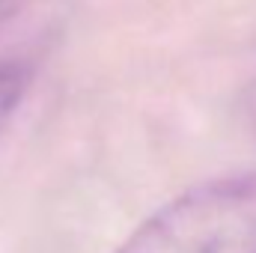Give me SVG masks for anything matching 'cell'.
<instances>
[{
	"label": "cell",
	"mask_w": 256,
	"mask_h": 253,
	"mask_svg": "<svg viewBox=\"0 0 256 253\" xmlns=\"http://www.w3.org/2000/svg\"><path fill=\"white\" fill-rule=\"evenodd\" d=\"M116 253H256V170L188 188L146 218Z\"/></svg>",
	"instance_id": "obj_1"
},
{
	"label": "cell",
	"mask_w": 256,
	"mask_h": 253,
	"mask_svg": "<svg viewBox=\"0 0 256 253\" xmlns=\"http://www.w3.org/2000/svg\"><path fill=\"white\" fill-rule=\"evenodd\" d=\"M30 78H33V68L27 60H21V57L0 60V126L21 104V98L30 86Z\"/></svg>",
	"instance_id": "obj_2"
},
{
	"label": "cell",
	"mask_w": 256,
	"mask_h": 253,
	"mask_svg": "<svg viewBox=\"0 0 256 253\" xmlns=\"http://www.w3.org/2000/svg\"><path fill=\"white\" fill-rule=\"evenodd\" d=\"M242 114H244L248 128L256 134V80L248 86V92H244V98H242Z\"/></svg>",
	"instance_id": "obj_3"
}]
</instances>
